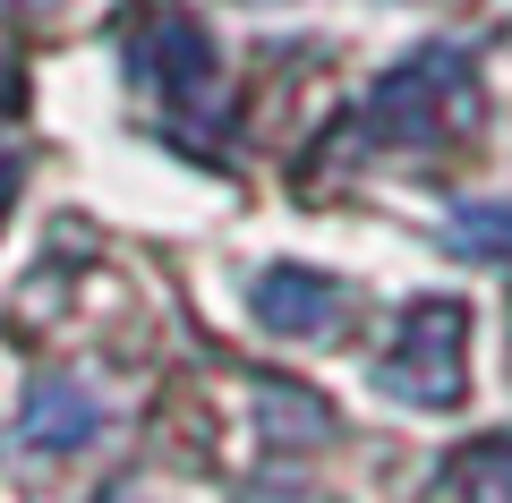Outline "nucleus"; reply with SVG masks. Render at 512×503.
Wrapping results in <instances>:
<instances>
[{"mask_svg":"<svg viewBox=\"0 0 512 503\" xmlns=\"http://www.w3.org/2000/svg\"><path fill=\"white\" fill-rule=\"evenodd\" d=\"M77 427H86V401H77V393L35 401V435H77Z\"/></svg>","mask_w":512,"mask_h":503,"instance_id":"f257e3e1","label":"nucleus"}]
</instances>
